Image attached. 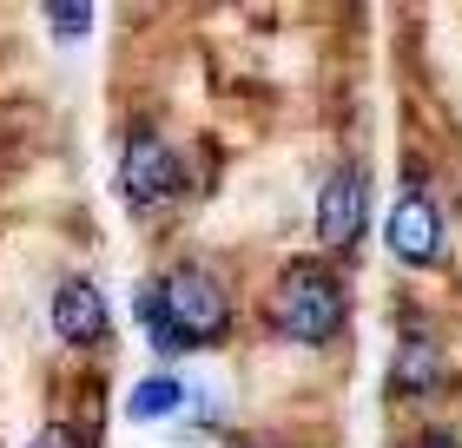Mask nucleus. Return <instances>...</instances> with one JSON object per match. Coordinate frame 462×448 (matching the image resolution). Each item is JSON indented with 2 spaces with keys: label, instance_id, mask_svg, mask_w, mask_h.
I'll list each match as a JSON object with an SVG mask.
<instances>
[{
  "label": "nucleus",
  "instance_id": "1",
  "mask_svg": "<svg viewBox=\"0 0 462 448\" xmlns=\"http://www.w3.org/2000/svg\"><path fill=\"white\" fill-rule=\"evenodd\" d=\"M145 310V336H152V350H192V343H212V336H225V290L212 270L199 264H179L165 270L159 290L139 297Z\"/></svg>",
  "mask_w": 462,
  "mask_h": 448
},
{
  "label": "nucleus",
  "instance_id": "2",
  "mask_svg": "<svg viewBox=\"0 0 462 448\" xmlns=\"http://www.w3.org/2000/svg\"><path fill=\"white\" fill-rule=\"evenodd\" d=\"M344 284L337 270L324 264H291L278 277V290H271V324H278L291 343H324V336L344 330Z\"/></svg>",
  "mask_w": 462,
  "mask_h": 448
},
{
  "label": "nucleus",
  "instance_id": "3",
  "mask_svg": "<svg viewBox=\"0 0 462 448\" xmlns=\"http://www.w3.org/2000/svg\"><path fill=\"white\" fill-rule=\"evenodd\" d=\"M179 152L165 145L159 133H133L125 139V159H119V191H125V205L133 211H159V205H172L179 198Z\"/></svg>",
  "mask_w": 462,
  "mask_h": 448
},
{
  "label": "nucleus",
  "instance_id": "4",
  "mask_svg": "<svg viewBox=\"0 0 462 448\" xmlns=\"http://www.w3.org/2000/svg\"><path fill=\"white\" fill-rule=\"evenodd\" d=\"M364 218H370V178L356 165H337L318 191V238L330 251H344V244L364 238Z\"/></svg>",
  "mask_w": 462,
  "mask_h": 448
},
{
  "label": "nucleus",
  "instance_id": "5",
  "mask_svg": "<svg viewBox=\"0 0 462 448\" xmlns=\"http://www.w3.org/2000/svg\"><path fill=\"white\" fill-rule=\"evenodd\" d=\"M53 330L67 336V343H106L113 330V310H106V290L93 284V277H67V284L53 290Z\"/></svg>",
  "mask_w": 462,
  "mask_h": 448
},
{
  "label": "nucleus",
  "instance_id": "6",
  "mask_svg": "<svg viewBox=\"0 0 462 448\" xmlns=\"http://www.w3.org/2000/svg\"><path fill=\"white\" fill-rule=\"evenodd\" d=\"M383 231H390V251L403 264H436L443 258V211H436L423 191H403Z\"/></svg>",
  "mask_w": 462,
  "mask_h": 448
},
{
  "label": "nucleus",
  "instance_id": "7",
  "mask_svg": "<svg viewBox=\"0 0 462 448\" xmlns=\"http://www.w3.org/2000/svg\"><path fill=\"white\" fill-rule=\"evenodd\" d=\"M390 382L396 389H436V382H443V350H436L430 336H403V350L390 362Z\"/></svg>",
  "mask_w": 462,
  "mask_h": 448
},
{
  "label": "nucleus",
  "instance_id": "8",
  "mask_svg": "<svg viewBox=\"0 0 462 448\" xmlns=\"http://www.w3.org/2000/svg\"><path fill=\"white\" fill-rule=\"evenodd\" d=\"M179 402H185V376L159 370V376H145L139 389L125 396V416L133 422H159V416H179Z\"/></svg>",
  "mask_w": 462,
  "mask_h": 448
},
{
  "label": "nucleus",
  "instance_id": "9",
  "mask_svg": "<svg viewBox=\"0 0 462 448\" xmlns=\"http://www.w3.org/2000/svg\"><path fill=\"white\" fill-rule=\"evenodd\" d=\"M47 20H53V33H60V40H79V33L93 27V7H87V0H53Z\"/></svg>",
  "mask_w": 462,
  "mask_h": 448
},
{
  "label": "nucleus",
  "instance_id": "10",
  "mask_svg": "<svg viewBox=\"0 0 462 448\" xmlns=\"http://www.w3.org/2000/svg\"><path fill=\"white\" fill-rule=\"evenodd\" d=\"M33 448H87V442H79L73 429H40V435H33Z\"/></svg>",
  "mask_w": 462,
  "mask_h": 448
},
{
  "label": "nucleus",
  "instance_id": "11",
  "mask_svg": "<svg viewBox=\"0 0 462 448\" xmlns=\"http://www.w3.org/2000/svg\"><path fill=\"white\" fill-rule=\"evenodd\" d=\"M416 448H462V435H449V429H436V435H423Z\"/></svg>",
  "mask_w": 462,
  "mask_h": 448
}]
</instances>
